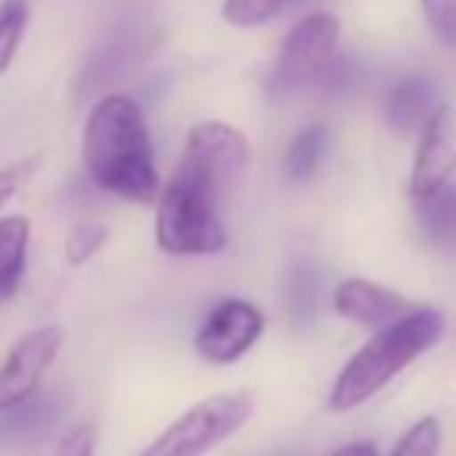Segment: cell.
<instances>
[{
  "label": "cell",
  "instance_id": "cell-10",
  "mask_svg": "<svg viewBox=\"0 0 456 456\" xmlns=\"http://www.w3.org/2000/svg\"><path fill=\"white\" fill-rule=\"evenodd\" d=\"M332 305H336L338 317L372 332L413 311V305L403 295H397L395 289L379 286V282L363 280V276H351V280L338 282Z\"/></svg>",
  "mask_w": 456,
  "mask_h": 456
},
{
  "label": "cell",
  "instance_id": "cell-21",
  "mask_svg": "<svg viewBox=\"0 0 456 456\" xmlns=\"http://www.w3.org/2000/svg\"><path fill=\"white\" fill-rule=\"evenodd\" d=\"M37 168H41V156L22 159V162H12V165H4V168H0V211H4V205L10 202L31 177H35Z\"/></svg>",
  "mask_w": 456,
  "mask_h": 456
},
{
  "label": "cell",
  "instance_id": "cell-2",
  "mask_svg": "<svg viewBox=\"0 0 456 456\" xmlns=\"http://www.w3.org/2000/svg\"><path fill=\"white\" fill-rule=\"evenodd\" d=\"M85 168L100 190L134 205H152L159 196V171L143 109L125 94L94 102L85 121Z\"/></svg>",
  "mask_w": 456,
  "mask_h": 456
},
{
  "label": "cell",
  "instance_id": "cell-5",
  "mask_svg": "<svg viewBox=\"0 0 456 456\" xmlns=\"http://www.w3.org/2000/svg\"><path fill=\"white\" fill-rule=\"evenodd\" d=\"M336 44L338 19L332 12H314V16L301 19L282 41L280 60L271 75V94H298L314 81H320V75L326 72L332 53H336Z\"/></svg>",
  "mask_w": 456,
  "mask_h": 456
},
{
  "label": "cell",
  "instance_id": "cell-16",
  "mask_svg": "<svg viewBox=\"0 0 456 456\" xmlns=\"http://www.w3.org/2000/svg\"><path fill=\"white\" fill-rule=\"evenodd\" d=\"M298 4L301 0H224L221 16L236 28H255V25L271 22Z\"/></svg>",
  "mask_w": 456,
  "mask_h": 456
},
{
  "label": "cell",
  "instance_id": "cell-1",
  "mask_svg": "<svg viewBox=\"0 0 456 456\" xmlns=\"http://www.w3.org/2000/svg\"><path fill=\"white\" fill-rule=\"evenodd\" d=\"M248 165V143L224 121H199L186 134L175 177L156 196V242L165 255H217L227 248L221 199Z\"/></svg>",
  "mask_w": 456,
  "mask_h": 456
},
{
  "label": "cell",
  "instance_id": "cell-19",
  "mask_svg": "<svg viewBox=\"0 0 456 456\" xmlns=\"http://www.w3.org/2000/svg\"><path fill=\"white\" fill-rule=\"evenodd\" d=\"M106 240H109L106 224H100V221L78 224V227H72V233L66 236L62 255H66V261L72 267H81V265H87V261H91L102 246H106Z\"/></svg>",
  "mask_w": 456,
  "mask_h": 456
},
{
  "label": "cell",
  "instance_id": "cell-18",
  "mask_svg": "<svg viewBox=\"0 0 456 456\" xmlns=\"http://www.w3.org/2000/svg\"><path fill=\"white\" fill-rule=\"evenodd\" d=\"M441 453V419L438 416H422L416 426L397 438L395 451L388 456H438Z\"/></svg>",
  "mask_w": 456,
  "mask_h": 456
},
{
  "label": "cell",
  "instance_id": "cell-12",
  "mask_svg": "<svg viewBox=\"0 0 456 456\" xmlns=\"http://www.w3.org/2000/svg\"><path fill=\"white\" fill-rule=\"evenodd\" d=\"M31 221L25 215L0 217V301H10L28 267Z\"/></svg>",
  "mask_w": 456,
  "mask_h": 456
},
{
  "label": "cell",
  "instance_id": "cell-15",
  "mask_svg": "<svg viewBox=\"0 0 456 456\" xmlns=\"http://www.w3.org/2000/svg\"><path fill=\"white\" fill-rule=\"evenodd\" d=\"M326 140L330 137H326L323 127H307V131H301L292 140V146L286 152V175L292 181H307L320 168L326 152Z\"/></svg>",
  "mask_w": 456,
  "mask_h": 456
},
{
  "label": "cell",
  "instance_id": "cell-20",
  "mask_svg": "<svg viewBox=\"0 0 456 456\" xmlns=\"http://www.w3.org/2000/svg\"><path fill=\"white\" fill-rule=\"evenodd\" d=\"M96 444H100V428L94 419H81L69 426L66 432L56 438L53 453L50 456H96Z\"/></svg>",
  "mask_w": 456,
  "mask_h": 456
},
{
  "label": "cell",
  "instance_id": "cell-6",
  "mask_svg": "<svg viewBox=\"0 0 456 456\" xmlns=\"http://www.w3.org/2000/svg\"><path fill=\"white\" fill-rule=\"evenodd\" d=\"M267 320L252 301L246 298H221L202 317L192 338V348L211 366H233L248 354L265 336Z\"/></svg>",
  "mask_w": 456,
  "mask_h": 456
},
{
  "label": "cell",
  "instance_id": "cell-17",
  "mask_svg": "<svg viewBox=\"0 0 456 456\" xmlns=\"http://www.w3.org/2000/svg\"><path fill=\"white\" fill-rule=\"evenodd\" d=\"M25 25H28V0H0V78L16 60Z\"/></svg>",
  "mask_w": 456,
  "mask_h": 456
},
{
  "label": "cell",
  "instance_id": "cell-7",
  "mask_svg": "<svg viewBox=\"0 0 456 456\" xmlns=\"http://www.w3.org/2000/svg\"><path fill=\"white\" fill-rule=\"evenodd\" d=\"M62 345H66V330L60 323L35 326L10 345L0 361V410L16 407L41 391L44 376L56 363Z\"/></svg>",
  "mask_w": 456,
  "mask_h": 456
},
{
  "label": "cell",
  "instance_id": "cell-9",
  "mask_svg": "<svg viewBox=\"0 0 456 456\" xmlns=\"http://www.w3.org/2000/svg\"><path fill=\"white\" fill-rule=\"evenodd\" d=\"M456 171V112L447 106H438V112L426 121L416 150V162L410 171V192L413 199H422L428 192L451 183Z\"/></svg>",
  "mask_w": 456,
  "mask_h": 456
},
{
  "label": "cell",
  "instance_id": "cell-3",
  "mask_svg": "<svg viewBox=\"0 0 456 456\" xmlns=\"http://www.w3.org/2000/svg\"><path fill=\"white\" fill-rule=\"evenodd\" d=\"M444 314L432 311V307H413L401 320L376 330V336L336 376L326 407L332 413H351V410L361 407L370 397H376L410 363H416L422 354H428L444 338Z\"/></svg>",
  "mask_w": 456,
  "mask_h": 456
},
{
  "label": "cell",
  "instance_id": "cell-4",
  "mask_svg": "<svg viewBox=\"0 0 456 456\" xmlns=\"http://www.w3.org/2000/svg\"><path fill=\"white\" fill-rule=\"evenodd\" d=\"M255 413L248 391H221L186 407L134 456H205L233 438Z\"/></svg>",
  "mask_w": 456,
  "mask_h": 456
},
{
  "label": "cell",
  "instance_id": "cell-13",
  "mask_svg": "<svg viewBox=\"0 0 456 456\" xmlns=\"http://www.w3.org/2000/svg\"><path fill=\"white\" fill-rule=\"evenodd\" d=\"M416 217L432 246L456 255V186L444 183L441 190L416 199Z\"/></svg>",
  "mask_w": 456,
  "mask_h": 456
},
{
  "label": "cell",
  "instance_id": "cell-22",
  "mask_svg": "<svg viewBox=\"0 0 456 456\" xmlns=\"http://www.w3.org/2000/svg\"><path fill=\"white\" fill-rule=\"evenodd\" d=\"M422 10L435 35L447 47H456V0H422Z\"/></svg>",
  "mask_w": 456,
  "mask_h": 456
},
{
  "label": "cell",
  "instance_id": "cell-23",
  "mask_svg": "<svg viewBox=\"0 0 456 456\" xmlns=\"http://www.w3.org/2000/svg\"><path fill=\"white\" fill-rule=\"evenodd\" d=\"M330 456H379V447L372 441H354V444H345Z\"/></svg>",
  "mask_w": 456,
  "mask_h": 456
},
{
  "label": "cell",
  "instance_id": "cell-11",
  "mask_svg": "<svg viewBox=\"0 0 456 456\" xmlns=\"http://www.w3.org/2000/svg\"><path fill=\"white\" fill-rule=\"evenodd\" d=\"M438 112V94L428 85L426 78H407L388 94L385 102V115H388V125L397 134H413L422 131L426 121Z\"/></svg>",
  "mask_w": 456,
  "mask_h": 456
},
{
  "label": "cell",
  "instance_id": "cell-8",
  "mask_svg": "<svg viewBox=\"0 0 456 456\" xmlns=\"http://www.w3.org/2000/svg\"><path fill=\"white\" fill-rule=\"evenodd\" d=\"M150 25L140 22V19H125L121 25H115V31L102 41V47L94 50V56L87 60L85 72H81V94H91L96 87L125 78L150 56Z\"/></svg>",
  "mask_w": 456,
  "mask_h": 456
},
{
  "label": "cell",
  "instance_id": "cell-14",
  "mask_svg": "<svg viewBox=\"0 0 456 456\" xmlns=\"http://www.w3.org/2000/svg\"><path fill=\"white\" fill-rule=\"evenodd\" d=\"M56 416H60V407H56L53 397H44L41 391H35V395L25 397L16 407L0 410V435L19 441L37 438V435H44L53 426Z\"/></svg>",
  "mask_w": 456,
  "mask_h": 456
}]
</instances>
